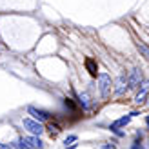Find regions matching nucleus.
<instances>
[{"mask_svg": "<svg viewBox=\"0 0 149 149\" xmlns=\"http://www.w3.org/2000/svg\"><path fill=\"white\" fill-rule=\"evenodd\" d=\"M142 82H144L142 80V71H140L138 68H135L131 71V74L127 77V87L129 89H138V86L142 84Z\"/></svg>", "mask_w": 149, "mask_h": 149, "instance_id": "obj_5", "label": "nucleus"}, {"mask_svg": "<svg viewBox=\"0 0 149 149\" xmlns=\"http://www.w3.org/2000/svg\"><path fill=\"white\" fill-rule=\"evenodd\" d=\"M98 87H100V93L104 98H107L109 96V89H111V77L107 73H100L98 77Z\"/></svg>", "mask_w": 149, "mask_h": 149, "instance_id": "obj_4", "label": "nucleus"}, {"mask_svg": "<svg viewBox=\"0 0 149 149\" xmlns=\"http://www.w3.org/2000/svg\"><path fill=\"white\" fill-rule=\"evenodd\" d=\"M20 149H44V142L36 136H22L20 138Z\"/></svg>", "mask_w": 149, "mask_h": 149, "instance_id": "obj_1", "label": "nucleus"}, {"mask_svg": "<svg viewBox=\"0 0 149 149\" xmlns=\"http://www.w3.org/2000/svg\"><path fill=\"white\" fill-rule=\"evenodd\" d=\"M22 125H24L31 135H36V136H40L42 133L46 131V129L42 127V124L38 120H35V118H24V120H22Z\"/></svg>", "mask_w": 149, "mask_h": 149, "instance_id": "obj_2", "label": "nucleus"}, {"mask_svg": "<svg viewBox=\"0 0 149 149\" xmlns=\"http://www.w3.org/2000/svg\"><path fill=\"white\" fill-rule=\"evenodd\" d=\"M78 106L84 109V111H87L89 109V96H87V93H82V95H78Z\"/></svg>", "mask_w": 149, "mask_h": 149, "instance_id": "obj_9", "label": "nucleus"}, {"mask_svg": "<svg viewBox=\"0 0 149 149\" xmlns=\"http://www.w3.org/2000/svg\"><path fill=\"white\" fill-rule=\"evenodd\" d=\"M131 115H127V116H122V118H118V120H115L113 124L109 125V129H120V127H124V125H127L129 122H131Z\"/></svg>", "mask_w": 149, "mask_h": 149, "instance_id": "obj_8", "label": "nucleus"}, {"mask_svg": "<svg viewBox=\"0 0 149 149\" xmlns=\"http://www.w3.org/2000/svg\"><path fill=\"white\" fill-rule=\"evenodd\" d=\"M125 86H127V78H125V74L122 73L120 77H118V80H116V87H115V93L120 96V95H124V91H125Z\"/></svg>", "mask_w": 149, "mask_h": 149, "instance_id": "obj_7", "label": "nucleus"}, {"mask_svg": "<svg viewBox=\"0 0 149 149\" xmlns=\"http://www.w3.org/2000/svg\"><path fill=\"white\" fill-rule=\"evenodd\" d=\"M102 149H115V144L111 142V144H106V146H102Z\"/></svg>", "mask_w": 149, "mask_h": 149, "instance_id": "obj_16", "label": "nucleus"}, {"mask_svg": "<svg viewBox=\"0 0 149 149\" xmlns=\"http://www.w3.org/2000/svg\"><path fill=\"white\" fill-rule=\"evenodd\" d=\"M131 149H142V146H140L138 142H135V144H133V147H131Z\"/></svg>", "mask_w": 149, "mask_h": 149, "instance_id": "obj_17", "label": "nucleus"}, {"mask_svg": "<svg viewBox=\"0 0 149 149\" xmlns=\"http://www.w3.org/2000/svg\"><path fill=\"white\" fill-rule=\"evenodd\" d=\"M147 127H149V116H147Z\"/></svg>", "mask_w": 149, "mask_h": 149, "instance_id": "obj_18", "label": "nucleus"}, {"mask_svg": "<svg viewBox=\"0 0 149 149\" xmlns=\"http://www.w3.org/2000/svg\"><path fill=\"white\" fill-rule=\"evenodd\" d=\"M86 68H87V71H89L91 77H96V69H98V65H96V62L93 60V58H87V60H86Z\"/></svg>", "mask_w": 149, "mask_h": 149, "instance_id": "obj_10", "label": "nucleus"}, {"mask_svg": "<svg viewBox=\"0 0 149 149\" xmlns=\"http://www.w3.org/2000/svg\"><path fill=\"white\" fill-rule=\"evenodd\" d=\"M64 104H65V107L68 109H71V111H77V106L71 102V98H64Z\"/></svg>", "mask_w": 149, "mask_h": 149, "instance_id": "obj_14", "label": "nucleus"}, {"mask_svg": "<svg viewBox=\"0 0 149 149\" xmlns=\"http://www.w3.org/2000/svg\"><path fill=\"white\" fill-rule=\"evenodd\" d=\"M111 131H113L115 135H118V136H124V135H125V133H124V131H120V129H111Z\"/></svg>", "mask_w": 149, "mask_h": 149, "instance_id": "obj_15", "label": "nucleus"}, {"mask_svg": "<svg viewBox=\"0 0 149 149\" xmlns=\"http://www.w3.org/2000/svg\"><path fill=\"white\" fill-rule=\"evenodd\" d=\"M147 95H149V80H144L142 84L138 86V91H136V96H135V102H136V104L146 102Z\"/></svg>", "mask_w": 149, "mask_h": 149, "instance_id": "obj_6", "label": "nucleus"}, {"mask_svg": "<svg viewBox=\"0 0 149 149\" xmlns=\"http://www.w3.org/2000/svg\"><path fill=\"white\" fill-rule=\"evenodd\" d=\"M77 140H78V136H77V135H69L68 138L64 140V144H65V147H68V146H73V142H77Z\"/></svg>", "mask_w": 149, "mask_h": 149, "instance_id": "obj_13", "label": "nucleus"}, {"mask_svg": "<svg viewBox=\"0 0 149 149\" xmlns=\"http://www.w3.org/2000/svg\"><path fill=\"white\" fill-rule=\"evenodd\" d=\"M136 47H138V51H140V53H142L146 58H147V60H149V47L146 46V44H142V42H138L136 44Z\"/></svg>", "mask_w": 149, "mask_h": 149, "instance_id": "obj_12", "label": "nucleus"}, {"mask_svg": "<svg viewBox=\"0 0 149 149\" xmlns=\"http://www.w3.org/2000/svg\"><path fill=\"white\" fill-rule=\"evenodd\" d=\"M46 129L49 131V135H51V136H56L58 133H60V125H58V124H51V122H49Z\"/></svg>", "mask_w": 149, "mask_h": 149, "instance_id": "obj_11", "label": "nucleus"}, {"mask_svg": "<svg viewBox=\"0 0 149 149\" xmlns=\"http://www.w3.org/2000/svg\"><path fill=\"white\" fill-rule=\"evenodd\" d=\"M27 113L31 115L35 120H38V122H47L49 118H51V113L46 109H38V107H33V106H29L27 107Z\"/></svg>", "mask_w": 149, "mask_h": 149, "instance_id": "obj_3", "label": "nucleus"}]
</instances>
